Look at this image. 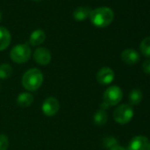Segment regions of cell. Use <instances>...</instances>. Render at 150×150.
<instances>
[{"mask_svg":"<svg viewBox=\"0 0 150 150\" xmlns=\"http://www.w3.org/2000/svg\"><path fill=\"white\" fill-rule=\"evenodd\" d=\"M31 56V49L27 43H21L14 46L11 52L10 57L14 63L23 64L29 60Z\"/></svg>","mask_w":150,"mask_h":150,"instance_id":"3957f363","label":"cell"},{"mask_svg":"<svg viewBox=\"0 0 150 150\" xmlns=\"http://www.w3.org/2000/svg\"><path fill=\"white\" fill-rule=\"evenodd\" d=\"M13 68L9 64H2L0 65V79L6 80L11 77Z\"/></svg>","mask_w":150,"mask_h":150,"instance_id":"e0dca14e","label":"cell"},{"mask_svg":"<svg viewBox=\"0 0 150 150\" xmlns=\"http://www.w3.org/2000/svg\"><path fill=\"white\" fill-rule=\"evenodd\" d=\"M22 85L28 91H36L43 82V74L37 68L28 70L22 77Z\"/></svg>","mask_w":150,"mask_h":150,"instance_id":"7a4b0ae2","label":"cell"},{"mask_svg":"<svg viewBox=\"0 0 150 150\" xmlns=\"http://www.w3.org/2000/svg\"><path fill=\"white\" fill-rule=\"evenodd\" d=\"M11 39L10 31L4 27H0V51L8 48L11 43Z\"/></svg>","mask_w":150,"mask_h":150,"instance_id":"8fae6325","label":"cell"},{"mask_svg":"<svg viewBox=\"0 0 150 150\" xmlns=\"http://www.w3.org/2000/svg\"><path fill=\"white\" fill-rule=\"evenodd\" d=\"M1 20H2V13L0 12V22H1Z\"/></svg>","mask_w":150,"mask_h":150,"instance_id":"603a6c76","label":"cell"},{"mask_svg":"<svg viewBox=\"0 0 150 150\" xmlns=\"http://www.w3.org/2000/svg\"><path fill=\"white\" fill-rule=\"evenodd\" d=\"M33 56L35 61L40 65H47L51 61V54L46 48H37Z\"/></svg>","mask_w":150,"mask_h":150,"instance_id":"9c48e42d","label":"cell"},{"mask_svg":"<svg viewBox=\"0 0 150 150\" xmlns=\"http://www.w3.org/2000/svg\"><path fill=\"white\" fill-rule=\"evenodd\" d=\"M128 150H150V140L144 136L133 137L128 145Z\"/></svg>","mask_w":150,"mask_h":150,"instance_id":"52a82bcc","label":"cell"},{"mask_svg":"<svg viewBox=\"0 0 150 150\" xmlns=\"http://www.w3.org/2000/svg\"><path fill=\"white\" fill-rule=\"evenodd\" d=\"M107 120H108V115H107L106 110H97L93 117L94 124L97 126L104 125L107 123Z\"/></svg>","mask_w":150,"mask_h":150,"instance_id":"9a60e30c","label":"cell"},{"mask_svg":"<svg viewBox=\"0 0 150 150\" xmlns=\"http://www.w3.org/2000/svg\"><path fill=\"white\" fill-rule=\"evenodd\" d=\"M34 1H36V2H40V1H42V0H34Z\"/></svg>","mask_w":150,"mask_h":150,"instance_id":"cb8c5ba5","label":"cell"},{"mask_svg":"<svg viewBox=\"0 0 150 150\" xmlns=\"http://www.w3.org/2000/svg\"><path fill=\"white\" fill-rule=\"evenodd\" d=\"M59 102L55 97H48L44 100L42 105V111L47 117L55 116L59 110Z\"/></svg>","mask_w":150,"mask_h":150,"instance_id":"8992f818","label":"cell"},{"mask_svg":"<svg viewBox=\"0 0 150 150\" xmlns=\"http://www.w3.org/2000/svg\"><path fill=\"white\" fill-rule=\"evenodd\" d=\"M121 59L125 64L128 65H133L139 60V56L135 50L126 49L121 53Z\"/></svg>","mask_w":150,"mask_h":150,"instance_id":"30bf717a","label":"cell"},{"mask_svg":"<svg viewBox=\"0 0 150 150\" xmlns=\"http://www.w3.org/2000/svg\"><path fill=\"white\" fill-rule=\"evenodd\" d=\"M142 70L146 74H150V59L146 60L142 64Z\"/></svg>","mask_w":150,"mask_h":150,"instance_id":"44dd1931","label":"cell"},{"mask_svg":"<svg viewBox=\"0 0 150 150\" xmlns=\"http://www.w3.org/2000/svg\"><path fill=\"white\" fill-rule=\"evenodd\" d=\"M103 146L107 149H111L112 147L117 146V140L116 138L112 137V136H109V137H106L104 139H103Z\"/></svg>","mask_w":150,"mask_h":150,"instance_id":"d6986e66","label":"cell"},{"mask_svg":"<svg viewBox=\"0 0 150 150\" xmlns=\"http://www.w3.org/2000/svg\"><path fill=\"white\" fill-rule=\"evenodd\" d=\"M133 110L129 104H121L118 106L113 113L115 121L120 125L128 124L133 117Z\"/></svg>","mask_w":150,"mask_h":150,"instance_id":"277c9868","label":"cell"},{"mask_svg":"<svg viewBox=\"0 0 150 150\" xmlns=\"http://www.w3.org/2000/svg\"><path fill=\"white\" fill-rule=\"evenodd\" d=\"M9 146V139L5 134H0V150H7Z\"/></svg>","mask_w":150,"mask_h":150,"instance_id":"ffe728a7","label":"cell"},{"mask_svg":"<svg viewBox=\"0 0 150 150\" xmlns=\"http://www.w3.org/2000/svg\"><path fill=\"white\" fill-rule=\"evenodd\" d=\"M92 10L88 7H84V6H81L76 8L73 13H72V16L74 18L75 21H83L85 20H87L88 18L90 17Z\"/></svg>","mask_w":150,"mask_h":150,"instance_id":"4fadbf2b","label":"cell"},{"mask_svg":"<svg viewBox=\"0 0 150 150\" xmlns=\"http://www.w3.org/2000/svg\"><path fill=\"white\" fill-rule=\"evenodd\" d=\"M34 102V96L29 92L21 93L17 97V104L21 108H28L31 106Z\"/></svg>","mask_w":150,"mask_h":150,"instance_id":"5bb4252c","label":"cell"},{"mask_svg":"<svg viewBox=\"0 0 150 150\" xmlns=\"http://www.w3.org/2000/svg\"><path fill=\"white\" fill-rule=\"evenodd\" d=\"M110 150H126V149H125L123 146H114V147H112L111 149H110Z\"/></svg>","mask_w":150,"mask_h":150,"instance_id":"7402d4cb","label":"cell"},{"mask_svg":"<svg viewBox=\"0 0 150 150\" xmlns=\"http://www.w3.org/2000/svg\"><path fill=\"white\" fill-rule=\"evenodd\" d=\"M115 78V73L113 70L110 67H103L101 68L97 74L96 80L101 85H110Z\"/></svg>","mask_w":150,"mask_h":150,"instance_id":"ba28073f","label":"cell"},{"mask_svg":"<svg viewBox=\"0 0 150 150\" xmlns=\"http://www.w3.org/2000/svg\"><path fill=\"white\" fill-rule=\"evenodd\" d=\"M123 98V92L117 86L109 87L103 94V103L109 107L115 106L121 102Z\"/></svg>","mask_w":150,"mask_h":150,"instance_id":"5b68a950","label":"cell"},{"mask_svg":"<svg viewBox=\"0 0 150 150\" xmlns=\"http://www.w3.org/2000/svg\"><path fill=\"white\" fill-rule=\"evenodd\" d=\"M142 101V92L139 89H132L129 93V103L131 105H138Z\"/></svg>","mask_w":150,"mask_h":150,"instance_id":"2e32d148","label":"cell"},{"mask_svg":"<svg viewBox=\"0 0 150 150\" xmlns=\"http://www.w3.org/2000/svg\"><path fill=\"white\" fill-rule=\"evenodd\" d=\"M140 51L145 57H150V36L146 37L140 43Z\"/></svg>","mask_w":150,"mask_h":150,"instance_id":"ac0fdd59","label":"cell"},{"mask_svg":"<svg viewBox=\"0 0 150 150\" xmlns=\"http://www.w3.org/2000/svg\"><path fill=\"white\" fill-rule=\"evenodd\" d=\"M46 39L45 32L42 29H36L30 35L29 42L32 46H39L44 42Z\"/></svg>","mask_w":150,"mask_h":150,"instance_id":"7c38bea8","label":"cell"},{"mask_svg":"<svg viewBox=\"0 0 150 150\" xmlns=\"http://www.w3.org/2000/svg\"><path fill=\"white\" fill-rule=\"evenodd\" d=\"M92 24L97 28H106L114 20V13L109 7H99L92 10L89 17Z\"/></svg>","mask_w":150,"mask_h":150,"instance_id":"6da1fadb","label":"cell"}]
</instances>
